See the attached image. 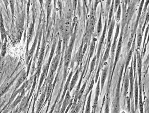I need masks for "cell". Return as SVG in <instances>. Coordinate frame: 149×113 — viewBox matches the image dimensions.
<instances>
[{
	"mask_svg": "<svg viewBox=\"0 0 149 113\" xmlns=\"http://www.w3.org/2000/svg\"><path fill=\"white\" fill-rule=\"evenodd\" d=\"M132 58L131 65L130 69L129 74L128 75V78L130 81V98L132 99L134 96V71H133L132 66Z\"/></svg>",
	"mask_w": 149,
	"mask_h": 113,
	"instance_id": "6da1fadb",
	"label": "cell"
},
{
	"mask_svg": "<svg viewBox=\"0 0 149 113\" xmlns=\"http://www.w3.org/2000/svg\"><path fill=\"white\" fill-rule=\"evenodd\" d=\"M136 67L139 79L138 83L139 86L140 87H141V81L142 59L139 51L136 50Z\"/></svg>",
	"mask_w": 149,
	"mask_h": 113,
	"instance_id": "7a4b0ae2",
	"label": "cell"
},
{
	"mask_svg": "<svg viewBox=\"0 0 149 113\" xmlns=\"http://www.w3.org/2000/svg\"><path fill=\"white\" fill-rule=\"evenodd\" d=\"M107 28V19H106L105 23L104 26V28L103 30L102 35L100 38V40H99V44L97 52L96 55L97 61L98 62L99 57H100L102 48L104 42V39H105V35L106 34V31Z\"/></svg>",
	"mask_w": 149,
	"mask_h": 113,
	"instance_id": "3957f363",
	"label": "cell"
},
{
	"mask_svg": "<svg viewBox=\"0 0 149 113\" xmlns=\"http://www.w3.org/2000/svg\"><path fill=\"white\" fill-rule=\"evenodd\" d=\"M72 56V49H69L65 55L64 59V80H66L67 75V70L69 66L70 62Z\"/></svg>",
	"mask_w": 149,
	"mask_h": 113,
	"instance_id": "277c9868",
	"label": "cell"
},
{
	"mask_svg": "<svg viewBox=\"0 0 149 113\" xmlns=\"http://www.w3.org/2000/svg\"><path fill=\"white\" fill-rule=\"evenodd\" d=\"M134 83V97L135 102V111L137 110L138 108V103L139 100V83L138 81L137 76H135Z\"/></svg>",
	"mask_w": 149,
	"mask_h": 113,
	"instance_id": "5b68a950",
	"label": "cell"
},
{
	"mask_svg": "<svg viewBox=\"0 0 149 113\" xmlns=\"http://www.w3.org/2000/svg\"><path fill=\"white\" fill-rule=\"evenodd\" d=\"M121 32L120 37L118 45L116 48V57H115V61L114 64V67L113 69V72L114 71L115 67L117 64V61H118L119 56L120 55L121 53V49L122 48V39H123V33Z\"/></svg>",
	"mask_w": 149,
	"mask_h": 113,
	"instance_id": "8992f818",
	"label": "cell"
},
{
	"mask_svg": "<svg viewBox=\"0 0 149 113\" xmlns=\"http://www.w3.org/2000/svg\"><path fill=\"white\" fill-rule=\"evenodd\" d=\"M120 29V25L119 24H117L116 33H115L113 42V43L111 48V54L112 58H114L117 47V39L118 38Z\"/></svg>",
	"mask_w": 149,
	"mask_h": 113,
	"instance_id": "52a82bcc",
	"label": "cell"
},
{
	"mask_svg": "<svg viewBox=\"0 0 149 113\" xmlns=\"http://www.w3.org/2000/svg\"><path fill=\"white\" fill-rule=\"evenodd\" d=\"M70 92H69V89L68 90L66 96H65L64 100L63 101L60 113H65V111H66L67 107H68L71 98L70 94Z\"/></svg>",
	"mask_w": 149,
	"mask_h": 113,
	"instance_id": "ba28073f",
	"label": "cell"
},
{
	"mask_svg": "<svg viewBox=\"0 0 149 113\" xmlns=\"http://www.w3.org/2000/svg\"><path fill=\"white\" fill-rule=\"evenodd\" d=\"M108 66L105 67L102 72L101 77L100 78V92L101 93L103 89L106 80L107 78L108 71Z\"/></svg>",
	"mask_w": 149,
	"mask_h": 113,
	"instance_id": "9c48e42d",
	"label": "cell"
},
{
	"mask_svg": "<svg viewBox=\"0 0 149 113\" xmlns=\"http://www.w3.org/2000/svg\"><path fill=\"white\" fill-rule=\"evenodd\" d=\"M48 85H46V87L43 92L42 93L41 95L40 96L39 101L37 105V110H36V113H39L43 105L45 102L46 99V94Z\"/></svg>",
	"mask_w": 149,
	"mask_h": 113,
	"instance_id": "30bf717a",
	"label": "cell"
},
{
	"mask_svg": "<svg viewBox=\"0 0 149 113\" xmlns=\"http://www.w3.org/2000/svg\"><path fill=\"white\" fill-rule=\"evenodd\" d=\"M0 33L2 44L3 43L4 40L7 37V34L5 27H4L3 16L0 15Z\"/></svg>",
	"mask_w": 149,
	"mask_h": 113,
	"instance_id": "8fae6325",
	"label": "cell"
},
{
	"mask_svg": "<svg viewBox=\"0 0 149 113\" xmlns=\"http://www.w3.org/2000/svg\"><path fill=\"white\" fill-rule=\"evenodd\" d=\"M49 66L48 65L45 66L43 69V70L42 72V73L40 76L39 83V87H38L37 96H38L40 92V88H41L42 83L45 79L46 78L47 76V72H48V69L49 68Z\"/></svg>",
	"mask_w": 149,
	"mask_h": 113,
	"instance_id": "7c38bea8",
	"label": "cell"
},
{
	"mask_svg": "<svg viewBox=\"0 0 149 113\" xmlns=\"http://www.w3.org/2000/svg\"><path fill=\"white\" fill-rule=\"evenodd\" d=\"M100 93V78H99L96 87L95 97L94 100L93 107L94 110H95L97 105Z\"/></svg>",
	"mask_w": 149,
	"mask_h": 113,
	"instance_id": "4fadbf2b",
	"label": "cell"
},
{
	"mask_svg": "<svg viewBox=\"0 0 149 113\" xmlns=\"http://www.w3.org/2000/svg\"><path fill=\"white\" fill-rule=\"evenodd\" d=\"M44 56V52H41V53L40 54L37 63V72L36 74H37L38 80H39L40 72H41V69L42 64L43 61Z\"/></svg>",
	"mask_w": 149,
	"mask_h": 113,
	"instance_id": "5bb4252c",
	"label": "cell"
},
{
	"mask_svg": "<svg viewBox=\"0 0 149 113\" xmlns=\"http://www.w3.org/2000/svg\"><path fill=\"white\" fill-rule=\"evenodd\" d=\"M80 70L79 69L76 71V73L74 75L73 78H72L70 84L69 90L70 92L73 89L74 86H75L76 83L78 80L79 74Z\"/></svg>",
	"mask_w": 149,
	"mask_h": 113,
	"instance_id": "9a60e30c",
	"label": "cell"
},
{
	"mask_svg": "<svg viewBox=\"0 0 149 113\" xmlns=\"http://www.w3.org/2000/svg\"><path fill=\"white\" fill-rule=\"evenodd\" d=\"M30 98V94H28L27 96H24L22 98L19 107V113H21L25 109Z\"/></svg>",
	"mask_w": 149,
	"mask_h": 113,
	"instance_id": "2e32d148",
	"label": "cell"
},
{
	"mask_svg": "<svg viewBox=\"0 0 149 113\" xmlns=\"http://www.w3.org/2000/svg\"><path fill=\"white\" fill-rule=\"evenodd\" d=\"M115 21L113 19L112 20L111 22L109 25V28L108 31L107 36V44H108L111 42V40L112 37L113 33L114 28Z\"/></svg>",
	"mask_w": 149,
	"mask_h": 113,
	"instance_id": "e0dca14e",
	"label": "cell"
},
{
	"mask_svg": "<svg viewBox=\"0 0 149 113\" xmlns=\"http://www.w3.org/2000/svg\"><path fill=\"white\" fill-rule=\"evenodd\" d=\"M111 42L107 45V48L106 50L102 60L101 61V63L100 64L101 67L104 64L106 61L108 60V58L109 57L111 48Z\"/></svg>",
	"mask_w": 149,
	"mask_h": 113,
	"instance_id": "ac0fdd59",
	"label": "cell"
},
{
	"mask_svg": "<svg viewBox=\"0 0 149 113\" xmlns=\"http://www.w3.org/2000/svg\"><path fill=\"white\" fill-rule=\"evenodd\" d=\"M73 71H72L71 72V73H70L68 77V78L66 84H65L64 88V92H63V95L60 101V103L62 102L63 99H64V97L65 96V94H66V92L68 90L69 83L70 82V81L71 79V78L72 75H73Z\"/></svg>",
	"mask_w": 149,
	"mask_h": 113,
	"instance_id": "d6986e66",
	"label": "cell"
},
{
	"mask_svg": "<svg viewBox=\"0 0 149 113\" xmlns=\"http://www.w3.org/2000/svg\"><path fill=\"white\" fill-rule=\"evenodd\" d=\"M59 56L56 55L55 57L54 58L52 62L51 66L50 71L55 72L57 69L58 65L59 62Z\"/></svg>",
	"mask_w": 149,
	"mask_h": 113,
	"instance_id": "ffe728a7",
	"label": "cell"
},
{
	"mask_svg": "<svg viewBox=\"0 0 149 113\" xmlns=\"http://www.w3.org/2000/svg\"><path fill=\"white\" fill-rule=\"evenodd\" d=\"M123 95L126 97L128 93L129 88L130 86V81L128 78V74H126L123 84Z\"/></svg>",
	"mask_w": 149,
	"mask_h": 113,
	"instance_id": "44dd1931",
	"label": "cell"
},
{
	"mask_svg": "<svg viewBox=\"0 0 149 113\" xmlns=\"http://www.w3.org/2000/svg\"><path fill=\"white\" fill-rule=\"evenodd\" d=\"M139 100L138 103V108L140 113H143V103L142 97V93L141 87H139Z\"/></svg>",
	"mask_w": 149,
	"mask_h": 113,
	"instance_id": "7402d4cb",
	"label": "cell"
},
{
	"mask_svg": "<svg viewBox=\"0 0 149 113\" xmlns=\"http://www.w3.org/2000/svg\"><path fill=\"white\" fill-rule=\"evenodd\" d=\"M25 93V90L24 89L21 92V94L17 96V98L14 102V103H13L12 105V108L15 107L18 104L21 102L22 99L24 97Z\"/></svg>",
	"mask_w": 149,
	"mask_h": 113,
	"instance_id": "603a6c76",
	"label": "cell"
},
{
	"mask_svg": "<svg viewBox=\"0 0 149 113\" xmlns=\"http://www.w3.org/2000/svg\"><path fill=\"white\" fill-rule=\"evenodd\" d=\"M26 77H27L26 73L25 71H23L22 72L21 76H20L19 80H18L16 85V88L17 89L24 82Z\"/></svg>",
	"mask_w": 149,
	"mask_h": 113,
	"instance_id": "cb8c5ba5",
	"label": "cell"
},
{
	"mask_svg": "<svg viewBox=\"0 0 149 113\" xmlns=\"http://www.w3.org/2000/svg\"><path fill=\"white\" fill-rule=\"evenodd\" d=\"M90 94L88 97L86 107L85 113H90V110H91V98L92 94V90L89 93Z\"/></svg>",
	"mask_w": 149,
	"mask_h": 113,
	"instance_id": "d4e9b609",
	"label": "cell"
},
{
	"mask_svg": "<svg viewBox=\"0 0 149 113\" xmlns=\"http://www.w3.org/2000/svg\"><path fill=\"white\" fill-rule=\"evenodd\" d=\"M7 38H6L3 44L1 49V55L2 57L5 56L7 51Z\"/></svg>",
	"mask_w": 149,
	"mask_h": 113,
	"instance_id": "484cf974",
	"label": "cell"
},
{
	"mask_svg": "<svg viewBox=\"0 0 149 113\" xmlns=\"http://www.w3.org/2000/svg\"><path fill=\"white\" fill-rule=\"evenodd\" d=\"M114 1H113L111 6L110 7L109 11V17H108V27L109 26L111 22L112 21V17L113 13L114 12Z\"/></svg>",
	"mask_w": 149,
	"mask_h": 113,
	"instance_id": "4316f807",
	"label": "cell"
},
{
	"mask_svg": "<svg viewBox=\"0 0 149 113\" xmlns=\"http://www.w3.org/2000/svg\"><path fill=\"white\" fill-rule=\"evenodd\" d=\"M53 85L52 83H49L48 85L46 94V99H45V102L49 99L51 92L52 91Z\"/></svg>",
	"mask_w": 149,
	"mask_h": 113,
	"instance_id": "83f0119b",
	"label": "cell"
},
{
	"mask_svg": "<svg viewBox=\"0 0 149 113\" xmlns=\"http://www.w3.org/2000/svg\"><path fill=\"white\" fill-rule=\"evenodd\" d=\"M132 50H130L129 52L128 55L127 56V59H126V64H125V74L126 72V70L128 66L130 64L131 60L132 57Z\"/></svg>",
	"mask_w": 149,
	"mask_h": 113,
	"instance_id": "f1b7e54d",
	"label": "cell"
},
{
	"mask_svg": "<svg viewBox=\"0 0 149 113\" xmlns=\"http://www.w3.org/2000/svg\"><path fill=\"white\" fill-rule=\"evenodd\" d=\"M87 84V80L86 81V82L84 83L82 88H81V89L80 90L79 92V96L78 98V100L79 101L80 100L81 98H82L84 93L85 88Z\"/></svg>",
	"mask_w": 149,
	"mask_h": 113,
	"instance_id": "f546056e",
	"label": "cell"
},
{
	"mask_svg": "<svg viewBox=\"0 0 149 113\" xmlns=\"http://www.w3.org/2000/svg\"><path fill=\"white\" fill-rule=\"evenodd\" d=\"M132 66L133 71H134V78L136 75V53L134 54V59H133Z\"/></svg>",
	"mask_w": 149,
	"mask_h": 113,
	"instance_id": "4dcf8cb0",
	"label": "cell"
},
{
	"mask_svg": "<svg viewBox=\"0 0 149 113\" xmlns=\"http://www.w3.org/2000/svg\"><path fill=\"white\" fill-rule=\"evenodd\" d=\"M102 21L101 13L98 22L97 26V32L98 34L101 33L102 30Z\"/></svg>",
	"mask_w": 149,
	"mask_h": 113,
	"instance_id": "1f68e13d",
	"label": "cell"
},
{
	"mask_svg": "<svg viewBox=\"0 0 149 113\" xmlns=\"http://www.w3.org/2000/svg\"><path fill=\"white\" fill-rule=\"evenodd\" d=\"M95 41L96 40L93 39L92 40V42L90 46L89 51L90 58L92 57L94 53L95 48Z\"/></svg>",
	"mask_w": 149,
	"mask_h": 113,
	"instance_id": "d6a6232c",
	"label": "cell"
},
{
	"mask_svg": "<svg viewBox=\"0 0 149 113\" xmlns=\"http://www.w3.org/2000/svg\"><path fill=\"white\" fill-rule=\"evenodd\" d=\"M97 62V57L96 56L94 57L92 61L90 64V75L92 73V72L93 71L95 67L96 62Z\"/></svg>",
	"mask_w": 149,
	"mask_h": 113,
	"instance_id": "836d02e7",
	"label": "cell"
},
{
	"mask_svg": "<svg viewBox=\"0 0 149 113\" xmlns=\"http://www.w3.org/2000/svg\"><path fill=\"white\" fill-rule=\"evenodd\" d=\"M142 38H143V37H142L141 33H139L137 38V48L139 49L140 48L142 41Z\"/></svg>",
	"mask_w": 149,
	"mask_h": 113,
	"instance_id": "e575fe53",
	"label": "cell"
},
{
	"mask_svg": "<svg viewBox=\"0 0 149 113\" xmlns=\"http://www.w3.org/2000/svg\"><path fill=\"white\" fill-rule=\"evenodd\" d=\"M95 21L93 16L91 17L90 20V27L92 30H93L95 26Z\"/></svg>",
	"mask_w": 149,
	"mask_h": 113,
	"instance_id": "d590c367",
	"label": "cell"
},
{
	"mask_svg": "<svg viewBox=\"0 0 149 113\" xmlns=\"http://www.w3.org/2000/svg\"><path fill=\"white\" fill-rule=\"evenodd\" d=\"M95 82V80L94 77H93L91 83L90 85L89 86L87 90V91L86 94V96H87L89 93L92 91L93 88L94 84Z\"/></svg>",
	"mask_w": 149,
	"mask_h": 113,
	"instance_id": "8d00e7d4",
	"label": "cell"
},
{
	"mask_svg": "<svg viewBox=\"0 0 149 113\" xmlns=\"http://www.w3.org/2000/svg\"><path fill=\"white\" fill-rule=\"evenodd\" d=\"M117 14L116 15V20L117 22L120 20L121 14V7L120 4L117 10Z\"/></svg>",
	"mask_w": 149,
	"mask_h": 113,
	"instance_id": "74e56055",
	"label": "cell"
},
{
	"mask_svg": "<svg viewBox=\"0 0 149 113\" xmlns=\"http://www.w3.org/2000/svg\"><path fill=\"white\" fill-rule=\"evenodd\" d=\"M81 103H79L78 105H77L76 107L74 109H72L70 113H78L81 107Z\"/></svg>",
	"mask_w": 149,
	"mask_h": 113,
	"instance_id": "f35d334b",
	"label": "cell"
},
{
	"mask_svg": "<svg viewBox=\"0 0 149 113\" xmlns=\"http://www.w3.org/2000/svg\"><path fill=\"white\" fill-rule=\"evenodd\" d=\"M104 113H110L109 101L108 99L106 101Z\"/></svg>",
	"mask_w": 149,
	"mask_h": 113,
	"instance_id": "ab89813d",
	"label": "cell"
},
{
	"mask_svg": "<svg viewBox=\"0 0 149 113\" xmlns=\"http://www.w3.org/2000/svg\"><path fill=\"white\" fill-rule=\"evenodd\" d=\"M115 3H114V12L116 13V12L117 10V9L118 8L119 6L120 5V1L118 0H116V1H115Z\"/></svg>",
	"mask_w": 149,
	"mask_h": 113,
	"instance_id": "60d3db41",
	"label": "cell"
},
{
	"mask_svg": "<svg viewBox=\"0 0 149 113\" xmlns=\"http://www.w3.org/2000/svg\"><path fill=\"white\" fill-rule=\"evenodd\" d=\"M51 4L50 1H48V3H47V13L48 14V16L50 14V13L51 10Z\"/></svg>",
	"mask_w": 149,
	"mask_h": 113,
	"instance_id": "b9f144b4",
	"label": "cell"
},
{
	"mask_svg": "<svg viewBox=\"0 0 149 113\" xmlns=\"http://www.w3.org/2000/svg\"><path fill=\"white\" fill-rule=\"evenodd\" d=\"M87 48V44H86L84 47V48H83L82 53V59H83V57L84 56V54L85 53L86 51V49Z\"/></svg>",
	"mask_w": 149,
	"mask_h": 113,
	"instance_id": "7bdbcfd3",
	"label": "cell"
},
{
	"mask_svg": "<svg viewBox=\"0 0 149 113\" xmlns=\"http://www.w3.org/2000/svg\"><path fill=\"white\" fill-rule=\"evenodd\" d=\"M111 113H119L118 109L115 106H114L112 110Z\"/></svg>",
	"mask_w": 149,
	"mask_h": 113,
	"instance_id": "ee69618b",
	"label": "cell"
},
{
	"mask_svg": "<svg viewBox=\"0 0 149 113\" xmlns=\"http://www.w3.org/2000/svg\"><path fill=\"white\" fill-rule=\"evenodd\" d=\"M148 18H149V12H148V14L147 15H146V22H145V24H144V26L143 27V30H142V33H143L144 29H145L146 25V22L147 21V20L148 19Z\"/></svg>",
	"mask_w": 149,
	"mask_h": 113,
	"instance_id": "f6af8a7d",
	"label": "cell"
},
{
	"mask_svg": "<svg viewBox=\"0 0 149 113\" xmlns=\"http://www.w3.org/2000/svg\"><path fill=\"white\" fill-rule=\"evenodd\" d=\"M149 30V25H148V27L147 28L146 31V33H145V36H146L144 38V42H143V47H144V43H145V42L146 41V35H147V34L148 31Z\"/></svg>",
	"mask_w": 149,
	"mask_h": 113,
	"instance_id": "bcb514c9",
	"label": "cell"
},
{
	"mask_svg": "<svg viewBox=\"0 0 149 113\" xmlns=\"http://www.w3.org/2000/svg\"><path fill=\"white\" fill-rule=\"evenodd\" d=\"M19 107H17L16 109L13 112V113H19Z\"/></svg>",
	"mask_w": 149,
	"mask_h": 113,
	"instance_id": "7dc6e473",
	"label": "cell"
},
{
	"mask_svg": "<svg viewBox=\"0 0 149 113\" xmlns=\"http://www.w3.org/2000/svg\"><path fill=\"white\" fill-rule=\"evenodd\" d=\"M2 43V42H1V40H0V52H1V44Z\"/></svg>",
	"mask_w": 149,
	"mask_h": 113,
	"instance_id": "c3c4849f",
	"label": "cell"
},
{
	"mask_svg": "<svg viewBox=\"0 0 149 113\" xmlns=\"http://www.w3.org/2000/svg\"><path fill=\"white\" fill-rule=\"evenodd\" d=\"M53 108H52L51 110L50 111V112L49 113H53Z\"/></svg>",
	"mask_w": 149,
	"mask_h": 113,
	"instance_id": "681fc988",
	"label": "cell"
},
{
	"mask_svg": "<svg viewBox=\"0 0 149 113\" xmlns=\"http://www.w3.org/2000/svg\"><path fill=\"white\" fill-rule=\"evenodd\" d=\"M10 113H12V112H10Z\"/></svg>",
	"mask_w": 149,
	"mask_h": 113,
	"instance_id": "f907efd6",
	"label": "cell"
}]
</instances>
